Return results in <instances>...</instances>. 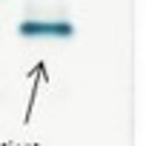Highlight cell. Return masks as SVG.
Wrapping results in <instances>:
<instances>
[{"label":"cell","mask_w":146,"mask_h":146,"mask_svg":"<svg viewBox=\"0 0 146 146\" xmlns=\"http://www.w3.org/2000/svg\"><path fill=\"white\" fill-rule=\"evenodd\" d=\"M72 32V23H63V20H23L20 23V35L23 37H69Z\"/></svg>","instance_id":"obj_1"}]
</instances>
